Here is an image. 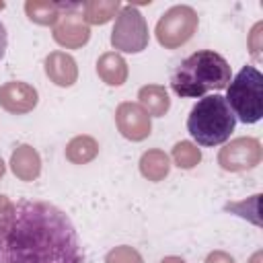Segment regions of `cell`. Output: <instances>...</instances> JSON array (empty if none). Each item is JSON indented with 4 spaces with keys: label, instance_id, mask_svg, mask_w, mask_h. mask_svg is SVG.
<instances>
[{
    "label": "cell",
    "instance_id": "obj_5",
    "mask_svg": "<svg viewBox=\"0 0 263 263\" xmlns=\"http://www.w3.org/2000/svg\"><path fill=\"white\" fill-rule=\"evenodd\" d=\"M148 23L142 12L132 4L121 6L111 31V45L125 53H140L148 47Z\"/></svg>",
    "mask_w": 263,
    "mask_h": 263
},
{
    "label": "cell",
    "instance_id": "obj_2",
    "mask_svg": "<svg viewBox=\"0 0 263 263\" xmlns=\"http://www.w3.org/2000/svg\"><path fill=\"white\" fill-rule=\"evenodd\" d=\"M230 64L212 49L187 55L171 74V88L185 99H199L210 90H222L230 82Z\"/></svg>",
    "mask_w": 263,
    "mask_h": 263
},
{
    "label": "cell",
    "instance_id": "obj_25",
    "mask_svg": "<svg viewBox=\"0 0 263 263\" xmlns=\"http://www.w3.org/2000/svg\"><path fill=\"white\" fill-rule=\"evenodd\" d=\"M160 263H187L185 259H181V257H175V255H171V257H164Z\"/></svg>",
    "mask_w": 263,
    "mask_h": 263
},
{
    "label": "cell",
    "instance_id": "obj_4",
    "mask_svg": "<svg viewBox=\"0 0 263 263\" xmlns=\"http://www.w3.org/2000/svg\"><path fill=\"white\" fill-rule=\"evenodd\" d=\"M226 103L242 123H257L263 117V74L255 66H242L226 86Z\"/></svg>",
    "mask_w": 263,
    "mask_h": 263
},
{
    "label": "cell",
    "instance_id": "obj_7",
    "mask_svg": "<svg viewBox=\"0 0 263 263\" xmlns=\"http://www.w3.org/2000/svg\"><path fill=\"white\" fill-rule=\"evenodd\" d=\"M261 144L255 138H236L230 144H226L218 154V164L224 171L238 173L253 168L261 162Z\"/></svg>",
    "mask_w": 263,
    "mask_h": 263
},
{
    "label": "cell",
    "instance_id": "obj_21",
    "mask_svg": "<svg viewBox=\"0 0 263 263\" xmlns=\"http://www.w3.org/2000/svg\"><path fill=\"white\" fill-rule=\"evenodd\" d=\"M12 212H14V203L6 195H0V232L8 224V220L12 218Z\"/></svg>",
    "mask_w": 263,
    "mask_h": 263
},
{
    "label": "cell",
    "instance_id": "obj_8",
    "mask_svg": "<svg viewBox=\"0 0 263 263\" xmlns=\"http://www.w3.org/2000/svg\"><path fill=\"white\" fill-rule=\"evenodd\" d=\"M115 123L119 134L132 142H142L152 132L150 115L138 103H121L115 111Z\"/></svg>",
    "mask_w": 263,
    "mask_h": 263
},
{
    "label": "cell",
    "instance_id": "obj_26",
    "mask_svg": "<svg viewBox=\"0 0 263 263\" xmlns=\"http://www.w3.org/2000/svg\"><path fill=\"white\" fill-rule=\"evenodd\" d=\"M4 171H6V164H4V160H2V158H0V177H2V175H4Z\"/></svg>",
    "mask_w": 263,
    "mask_h": 263
},
{
    "label": "cell",
    "instance_id": "obj_20",
    "mask_svg": "<svg viewBox=\"0 0 263 263\" xmlns=\"http://www.w3.org/2000/svg\"><path fill=\"white\" fill-rule=\"evenodd\" d=\"M105 263H144V261H142V255L134 247L121 245V247H115L107 253Z\"/></svg>",
    "mask_w": 263,
    "mask_h": 263
},
{
    "label": "cell",
    "instance_id": "obj_17",
    "mask_svg": "<svg viewBox=\"0 0 263 263\" xmlns=\"http://www.w3.org/2000/svg\"><path fill=\"white\" fill-rule=\"evenodd\" d=\"M99 154V142L90 136H76L66 146V158L74 164H86Z\"/></svg>",
    "mask_w": 263,
    "mask_h": 263
},
{
    "label": "cell",
    "instance_id": "obj_1",
    "mask_svg": "<svg viewBox=\"0 0 263 263\" xmlns=\"http://www.w3.org/2000/svg\"><path fill=\"white\" fill-rule=\"evenodd\" d=\"M0 263H84V251L64 210L21 199L0 232Z\"/></svg>",
    "mask_w": 263,
    "mask_h": 263
},
{
    "label": "cell",
    "instance_id": "obj_15",
    "mask_svg": "<svg viewBox=\"0 0 263 263\" xmlns=\"http://www.w3.org/2000/svg\"><path fill=\"white\" fill-rule=\"evenodd\" d=\"M121 4L117 0H92L82 2V18L86 25H105L117 16Z\"/></svg>",
    "mask_w": 263,
    "mask_h": 263
},
{
    "label": "cell",
    "instance_id": "obj_19",
    "mask_svg": "<svg viewBox=\"0 0 263 263\" xmlns=\"http://www.w3.org/2000/svg\"><path fill=\"white\" fill-rule=\"evenodd\" d=\"M173 160L179 168H193L201 160V152L191 142H179L173 148Z\"/></svg>",
    "mask_w": 263,
    "mask_h": 263
},
{
    "label": "cell",
    "instance_id": "obj_18",
    "mask_svg": "<svg viewBox=\"0 0 263 263\" xmlns=\"http://www.w3.org/2000/svg\"><path fill=\"white\" fill-rule=\"evenodd\" d=\"M25 12L37 25H55L60 14H62V6H60V2L27 0L25 2Z\"/></svg>",
    "mask_w": 263,
    "mask_h": 263
},
{
    "label": "cell",
    "instance_id": "obj_14",
    "mask_svg": "<svg viewBox=\"0 0 263 263\" xmlns=\"http://www.w3.org/2000/svg\"><path fill=\"white\" fill-rule=\"evenodd\" d=\"M138 99H140V107L150 115V117H162L168 107H171V99H168V92L164 86L160 84H148V86H142L140 92H138Z\"/></svg>",
    "mask_w": 263,
    "mask_h": 263
},
{
    "label": "cell",
    "instance_id": "obj_24",
    "mask_svg": "<svg viewBox=\"0 0 263 263\" xmlns=\"http://www.w3.org/2000/svg\"><path fill=\"white\" fill-rule=\"evenodd\" d=\"M6 43H8V35H6V27L0 23V60L6 53Z\"/></svg>",
    "mask_w": 263,
    "mask_h": 263
},
{
    "label": "cell",
    "instance_id": "obj_11",
    "mask_svg": "<svg viewBox=\"0 0 263 263\" xmlns=\"http://www.w3.org/2000/svg\"><path fill=\"white\" fill-rule=\"evenodd\" d=\"M45 74L58 86H72L78 78V68L72 55L64 51H51L45 58Z\"/></svg>",
    "mask_w": 263,
    "mask_h": 263
},
{
    "label": "cell",
    "instance_id": "obj_23",
    "mask_svg": "<svg viewBox=\"0 0 263 263\" xmlns=\"http://www.w3.org/2000/svg\"><path fill=\"white\" fill-rule=\"evenodd\" d=\"M261 27H263V25H261V23H257V25H255V29L251 31V53H253L257 60H259V49H261V45H259V41H257V39H259V35H261V33H259V31H261Z\"/></svg>",
    "mask_w": 263,
    "mask_h": 263
},
{
    "label": "cell",
    "instance_id": "obj_13",
    "mask_svg": "<svg viewBox=\"0 0 263 263\" xmlns=\"http://www.w3.org/2000/svg\"><path fill=\"white\" fill-rule=\"evenodd\" d=\"M97 74L109 86H121L127 80V64L119 53L109 51L97 60Z\"/></svg>",
    "mask_w": 263,
    "mask_h": 263
},
{
    "label": "cell",
    "instance_id": "obj_9",
    "mask_svg": "<svg viewBox=\"0 0 263 263\" xmlns=\"http://www.w3.org/2000/svg\"><path fill=\"white\" fill-rule=\"evenodd\" d=\"M53 39L66 49H78L86 45L90 39V29L84 23L82 14L78 12H64L60 14L58 23L53 25Z\"/></svg>",
    "mask_w": 263,
    "mask_h": 263
},
{
    "label": "cell",
    "instance_id": "obj_10",
    "mask_svg": "<svg viewBox=\"0 0 263 263\" xmlns=\"http://www.w3.org/2000/svg\"><path fill=\"white\" fill-rule=\"evenodd\" d=\"M37 101H39L37 90L27 82L10 80L0 86V107L8 113H14V115L29 113L35 109Z\"/></svg>",
    "mask_w": 263,
    "mask_h": 263
},
{
    "label": "cell",
    "instance_id": "obj_27",
    "mask_svg": "<svg viewBox=\"0 0 263 263\" xmlns=\"http://www.w3.org/2000/svg\"><path fill=\"white\" fill-rule=\"evenodd\" d=\"M4 6H6V4H4V2H0V10H2V8H4Z\"/></svg>",
    "mask_w": 263,
    "mask_h": 263
},
{
    "label": "cell",
    "instance_id": "obj_16",
    "mask_svg": "<svg viewBox=\"0 0 263 263\" xmlns=\"http://www.w3.org/2000/svg\"><path fill=\"white\" fill-rule=\"evenodd\" d=\"M171 171V160L162 150H148L140 158V173L148 181H162Z\"/></svg>",
    "mask_w": 263,
    "mask_h": 263
},
{
    "label": "cell",
    "instance_id": "obj_3",
    "mask_svg": "<svg viewBox=\"0 0 263 263\" xmlns=\"http://www.w3.org/2000/svg\"><path fill=\"white\" fill-rule=\"evenodd\" d=\"M234 127H236V117L222 95L201 97L193 105L187 117L189 136L199 146H208V148H214L230 140Z\"/></svg>",
    "mask_w": 263,
    "mask_h": 263
},
{
    "label": "cell",
    "instance_id": "obj_6",
    "mask_svg": "<svg viewBox=\"0 0 263 263\" xmlns=\"http://www.w3.org/2000/svg\"><path fill=\"white\" fill-rule=\"evenodd\" d=\"M199 25V16L191 6L185 4H177L171 6L156 23V39L162 47L166 49H177L181 45H185L193 33L197 31Z\"/></svg>",
    "mask_w": 263,
    "mask_h": 263
},
{
    "label": "cell",
    "instance_id": "obj_12",
    "mask_svg": "<svg viewBox=\"0 0 263 263\" xmlns=\"http://www.w3.org/2000/svg\"><path fill=\"white\" fill-rule=\"evenodd\" d=\"M10 171L21 181H27V183L35 181L39 177V173H41L39 152L29 144H21L10 156Z\"/></svg>",
    "mask_w": 263,
    "mask_h": 263
},
{
    "label": "cell",
    "instance_id": "obj_22",
    "mask_svg": "<svg viewBox=\"0 0 263 263\" xmlns=\"http://www.w3.org/2000/svg\"><path fill=\"white\" fill-rule=\"evenodd\" d=\"M205 263H236L232 255L224 253V251H212L208 257H205Z\"/></svg>",
    "mask_w": 263,
    "mask_h": 263
}]
</instances>
